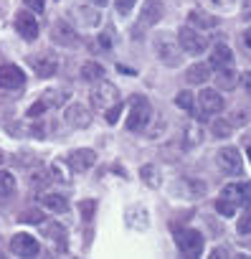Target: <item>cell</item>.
<instances>
[{"label": "cell", "instance_id": "cell-1", "mask_svg": "<svg viewBox=\"0 0 251 259\" xmlns=\"http://www.w3.org/2000/svg\"><path fill=\"white\" fill-rule=\"evenodd\" d=\"M153 49H155V56H158L165 66H180V61H183V49H180V44H178V36H173L170 31L155 33Z\"/></svg>", "mask_w": 251, "mask_h": 259}, {"label": "cell", "instance_id": "cell-2", "mask_svg": "<svg viewBox=\"0 0 251 259\" xmlns=\"http://www.w3.org/2000/svg\"><path fill=\"white\" fill-rule=\"evenodd\" d=\"M223 107H226V102L218 89H200L195 97V104H193V114L198 119H213L216 114L223 112Z\"/></svg>", "mask_w": 251, "mask_h": 259}, {"label": "cell", "instance_id": "cell-3", "mask_svg": "<svg viewBox=\"0 0 251 259\" xmlns=\"http://www.w3.org/2000/svg\"><path fill=\"white\" fill-rule=\"evenodd\" d=\"M150 117H153V107H150L147 97L137 94L130 102V112H127V119H124V127H127L130 133H140V130H145V124L150 122Z\"/></svg>", "mask_w": 251, "mask_h": 259}, {"label": "cell", "instance_id": "cell-4", "mask_svg": "<svg viewBox=\"0 0 251 259\" xmlns=\"http://www.w3.org/2000/svg\"><path fill=\"white\" fill-rule=\"evenodd\" d=\"M178 44H180V49H183L185 54H190V56H198V54H203V51L208 49V38H206L200 31L190 28V26H183V28L178 31Z\"/></svg>", "mask_w": 251, "mask_h": 259}, {"label": "cell", "instance_id": "cell-5", "mask_svg": "<svg viewBox=\"0 0 251 259\" xmlns=\"http://www.w3.org/2000/svg\"><path fill=\"white\" fill-rule=\"evenodd\" d=\"M175 244L185 256H198L203 251V234L198 229H178L175 231Z\"/></svg>", "mask_w": 251, "mask_h": 259}, {"label": "cell", "instance_id": "cell-6", "mask_svg": "<svg viewBox=\"0 0 251 259\" xmlns=\"http://www.w3.org/2000/svg\"><path fill=\"white\" fill-rule=\"evenodd\" d=\"M117 102H119V92H117V87H114L112 81L99 79L96 87H94V92H91V104H94L99 112H104L107 107H112V104H117Z\"/></svg>", "mask_w": 251, "mask_h": 259}, {"label": "cell", "instance_id": "cell-7", "mask_svg": "<svg viewBox=\"0 0 251 259\" xmlns=\"http://www.w3.org/2000/svg\"><path fill=\"white\" fill-rule=\"evenodd\" d=\"M216 163L226 176H241V170H243V160L236 148H221L216 153Z\"/></svg>", "mask_w": 251, "mask_h": 259}, {"label": "cell", "instance_id": "cell-8", "mask_svg": "<svg viewBox=\"0 0 251 259\" xmlns=\"http://www.w3.org/2000/svg\"><path fill=\"white\" fill-rule=\"evenodd\" d=\"M64 119L74 130H86L91 124V109L86 104H81V102H71L66 107V112H64Z\"/></svg>", "mask_w": 251, "mask_h": 259}, {"label": "cell", "instance_id": "cell-9", "mask_svg": "<svg viewBox=\"0 0 251 259\" xmlns=\"http://www.w3.org/2000/svg\"><path fill=\"white\" fill-rule=\"evenodd\" d=\"M26 84V74L21 66L16 64H3L0 66V89H8V92H16Z\"/></svg>", "mask_w": 251, "mask_h": 259}, {"label": "cell", "instance_id": "cell-10", "mask_svg": "<svg viewBox=\"0 0 251 259\" xmlns=\"http://www.w3.org/2000/svg\"><path fill=\"white\" fill-rule=\"evenodd\" d=\"M11 249L16 256H38L41 254V244L31 234H16L11 239Z\"/></svg>", "mask_w": 251, "mask_h": 259}, {"label": "cell", "instance_id": "cell-11", "mask_svg": "<svg viewBox=\"0 0 251 259\" xmlns=\"http://www.w3.org/2000/svg\"><path fill=\"white\" fill-rule=\"evenodd\" d=\"M28 64H31V69H33L38 76H43V79L56 76V71H59V59H56L54 54H36V56L28 59Z\"/></svg>", "mask_w": 251, "mask_h": 259}, {"label": "cell", "instance_id": "cell-12", "mask_svg": "<svg viewBox=\"0 0 251 259\" xmlns=\"http://www.w3.org/2000/svg\"><path fill=\"white\" fill-rule=\"evenodd\" d=\"M221 198L231 201L236 208H246V206L251 203V198H248V186H246V183H228V186H223Z\"/></svg>", "mask_w": 251, "mask_h": 259}, {"label": "cell", "instance_id": "cell-13", "mask_svg": "<svg viewBox=\"0 0 251 259\" xmlns=\"http://www.w3.org/2000/svg\"><path fill=\"white\" fill-rule=\"evenodd\" d=\"M16 31H18L26 41H36V38H38V21H36V16L21 11V13L16 16Z\"/></svg>", "mask_w": 251, "mask_h": 259}, {"label": "cell", "instance_id": "cell-14", "mask_svg": "<svg viewBox=\"0 0 251 259\" xmlns=\"http://www.w3.org/2000/svg\"><path fill=\"white\" fill-rule=\"evenodd\" d=\"M51 41L56 46H74L76 44V31L74 26H69L66 21H56L51 26Z\"/></svg>", "mask_w": 251, "mask_h": 259}, {"label": "cell", "instance_id": "cell-15", "mask_svg": "<svg viewBox=\"0 0 251 259\" xmlns=\"http://www.w3.org/2000/svg\"><path fill=\"white\" fill-rule=\"evenodd\" d=\"M94 163H96V153L89 150V148H79V150L69 153V165H71V170H76V173L89 170Z\"/></svg>", "mask_w": 251, "mask_h": 259}, {"label": "cell", "instance_id": "cell-16", "mask_svg": "<svg viewBox=\"0 0 251 259\" xmlns=\"http://www.w3.org/2000/svg\"><path fill=\"white\" fill-rule=\"evenodd\" d=\"M165 13V6L163 0H145L142 3V11H140V23L142 26H155Z\"/></svg>", "mask_w": 251, "mask_h": 259}, {"label": "cell", "instance_id": "cell-17", "mask_svg": "<svg viewBox=\"0 0 251 259\" xmlns=\"http://www.w3.org/2000/svg\"><path fill=\"white\" fill-rule=\"evenodd\" d=\"M211 69L221 71V69H233V51L226 44H216L211 51Z\"/></svg>", "mask_w": 251, "mask_h": 259}, {"label": "cell", "instance_id": "cell-18", "mask_svg": "<svg viewBox=\"0 0 251 259\" xmlns=\"http://www.w3.org/2000/svg\"><path fill=\"white\" fill-rule=\"evenodd\" d=\"M211 76H213V74H211V64H203V61L188 66V71H185V81H188V84H198V87H203Z\"/></svg>", "mask_w": 251, "mask_h": 259}, {"label": "cell", "instance_id": "cell-19", "mask_svg": "<svg viewBox=\"0 0 251 259\" xmlns=\"http://www.w3.org/2000/svg\"><path fill=\"white\" fill-rule=\"evenodd\" d=\"M188 26L203 33V31H208V28H216V26H218V18H216V16H208V13H203V11H193V13H188Z\"/></svg>", "mask_w": 251, "mask_h": 259}, {"label": "cell", "instance_id": "cell-20", "mask_svg": "<svg viewBox=\"0 0 251 259\" xmlns=\"http://www.w3.org/2000/svg\"><path fill=\"white\" fill-rule=\"evenodd\" d=\"M46 236H48V241L56 246V251H66V249H69L66 229H64L61 224H48V226H46Z\"/></svg>", "mask_w": 251, "mask_h": 259}, {"label": "cell", "instance_id": "cell-21", "mask_svg": "<svg viewBox=\"0 0 251 259\" xmlns=\"http://www.w3.org/2000/svg\"><path fill=\"white\" fill-rule=\"evenodd\" d=\"M41 206L54 211V213H66L69 211V201L64 196H59V193H43L41 196Z\"/></svg>", "mask_w": 251, "mask_h": 259}, {"label": "cell", "instance_id": "cell-22", "mask_svg": "<svg viewBox=\"0 0 251 259\" xmlns=\"http://www.w3.org/2000/svg\"><path fill=\"white\" fill-rule=\"evenodd\" d=\"M203 143V133H200V127L198 124H185V130H183V145L185 148H195V145H200Z\"/></svg>", "mask_w": 251, "mask_h": 259}, {"label": "cell", "instance_id": "cell-23", "mask_svg": "<svg viewBox=\"0 0 251 259\" xmlns=\"http://www.w3.org/2000/svg\"><path fill=\"white\" fill-rule=\"evenodd\" d=\"M81 79L84 81H99V79H104V66L102 64H96V61H86L84 66H81Z\"/></svg>", "mask_w": 251, "mask_h": 259}, {"label": "cell", "instance_id": "cell-24", "mask_svg": "<svg viewBox=\"0 0 251 259\" xmlns=\"http://www.w3.org/2000/svg\"><path fill=\"white\" fill-rule=\"evenodd\" d=\"M16 193V176L11 170H0V198H11Z\"/></svg>", "mask_w": 251, "mask_h": 259}, {"label": "cell", "instance_id": "cell-25", "mask_svg": "<svg viewBox=\"0 0 251 259\" xmlns=\"http://www.w3.org/2000/svg\"><path fill=\"white\" fill-rule=\"evenodd\" d=\"M51 181H54V176H51L46 168H38V170H33V173H31V188H36V191L46 188Z\"/></svg>", "mask_w": 251, "mask_h": 259}, {"label": "cell", "instance_id": "cell-26", "mask_svg": "<svg viewBox=\"0 0 251 259\" xmlns=\"http://www.w3.org/2000/svg\"><path fill=\"white\" fill-rule=\"evenodd\" d=\"M140 178H142V183H147L150 188H158V186H160V173H158L155 165H142V168H140Z\"/></svg>", "mask_w": 251, "mask_h": 259}, {"label": "cell", "instance_id": "cell-27", "mask_svg": "<svg viewBox=\"0 0 251 259\" xmlns=\"http://www.w3.org/2000/svg\"><path fill=\"white\" fill-rule=\"evenodd\" d=\"M213 135L216 138H221V140H226V138H231L233 135V124L228 122V119H213Z\"/></svg>", "mask_w": 251, "mask_h": 259}, {"label": "cell", "instance_id": "cell-28", "mask_svg": "<svg viewBox=\"0 0 251 259\" xmlns=\"http://www.w3.org/2000/svg\"><path fill=\"white\" fill-rule=\"evenodd\" d=\"M46 109H51V107H59L61 102H64V94L61 92H54V89H48V92H43V97L38 99Z\"/></svg>", "mask_w": 251, "mask_h": 259}, {"label": "cell", "instance_id": "cell-29", "mask_svg": "<svg viewBox=\"0 0 251 259\" xmlns=\"http://www.w3.org/2000/svg\"><path fill=\"white\" fill-rule=\"evenodd\" d=\"M175 104H178L180 109H185V112H193L195 94H193V92H178V97H175Z\"/></svg>", "mask_w": 251, "mask_h": 259}, {"label": "cell", "instance_id": "cell-30", "mask_svg": "<svg viewBox=\"0 0 251 259\" xmlns=\"http://www.w3.org/2000/svg\"><path fill=\"white\" fill-rule=\"evenodd\" d=\"M216 76H218V84H221L223 89H231V87L236 84V76H233V69H221V71H218Z\"/></svg>", "mask_w": 251, "mask_h": 259}, {"label": "cell", "instance_id": "cell-31", "mask_svg": "<svg viewBox=\"0 0 251 259\" xmlns=\"http://www.w3.org/2000/svg\"><path fill=\"white\" fill-rule=\"evenodd\" d=\"M216 211H218L221 216H233L238 208H236L231 201H226V198H218V201H216Z\"/></svg>", "mask_w": 251, "mask_h": 259}, {"label": "cell", "instance_id": "cell-32", "mask_svg": "<svg viewBox=\"0 0 251 259\" xmlns=\"http://www.w3.org/2000/svg\"><path fill=\"white\" fill-rule=\"evenodd\" d=\"M119 112H122V102H117V104L107 107V109H104V122H107V124H114V122H117V117H119Z\"/></svg>", "mask_w": 251, "mask_h": 259}, {"label": "cell", "instance_id": "cell-33", "mask_svg": "<svg viewBox=\"0 0 251 259\" xmlns=\"http://www.w3.org/2000/svg\"><path fill=\"white\" fill-rule=\"evenodd\" d=\"M79 211H81L84 221H91V216H94V211H96V201H81V203H79Z\"/></svg>", "mask_w": 251, "mask_h": 259}, {"label": "cell", "instance_id": "cell-34", "mask_svg": "<svg viewBox=\"0 0 251 259\" xmlns=\"http://www.w3.org/2000/svg\"><path fill=\"white\" fill-rule=\"evenodd\" d=\"M135 3H137V0H114V6H117V13H119V16H127V13L135 8Z\"/></svg>", "mask_w": 251, "mask_h": 259}, {"label": "cell", "instance_id": "cell-35", "mask_svg": "<svg viewBox=\"0 0 251 259\" xmlns=\"http://www.w3.org/2000/svg\"><path fill=\"white\" fill-rule=\"evenodd\" d=\"M21 221H28V224H41V221H43V213H41V211H26V213L21 216Z\"/></svg>", "mask_w": 251, "mask_h": 259}, {"label": "cell", "instance_id": "cell-36", "mask_svg": "<svg viewBox=\"0 0 251 259\" xmlns=\"http://www.w3.org/2000/svg\"><path fill=\"white\" fill-rule=\"evenodd\" d=\"M248 231H251V213L238 219V234H248Z\"/></svg>", "mask_w": 251, "mask_h": 259}, {"label": "cell", "instance_id": "cell-37", "mask_svg": "<svg viewBox=\"0 0 251 259\" xmlns=\"http://www.w3.org/2000/svg\"><path fill=\"white\" fill-rule=\"evenodd\" d=\"M23 3H26L31 11H36V13H43V8H46V0H23Z\"/></svg>", "mask_w": 251, "mask_h": 259}, {"label": "cell", "instance_id": "cell-38", "mask_svg": "<svg viewBox=\"0 0 251 259\" xmlns=\"http://www.w3.org/2000/svg\"><path fill=\"white\" fill-rule=\"evenodd\" d=\"M43 112H46V107H43L41 102H36V104H31V109H28V117H31V119H36V117H41Z\"/></svg>", "mask_w": 251, "mask_h": 259}, {"label": "cell", "instance_id": "cell-39", "mask_svg": "<svg viewBox=\"0 0 251 259\" xmlns=\"http://www.w3.org/2000/svg\"><path fill=\"white\" fill-rule=\"evenodd\" d=\"M233 122H238V124H243V122H248V114H246V112H236V117H233Z\"/></svg>", "mask_w": 251, "mask_h": 259}, {"label": "cell", "instance_id": "cell-40", "mask_svg": "<svg viewBox=\"0 0 251 259\" xmlns=\"http://www.w3.org/2000/svg\"><path fill=\"white\" fill-rule=\"evenodd\" d=\"M243 41H246V46H248V49H251V28H248V31H246V33H243Z\"/></svg>", "mask_w": 251, "mask_h": 259}, {"label": "cell", "instance_id": "cell-41", "mask_svg": "<svg viewBox=\"0 0 251 259\" xmlns=\"http://www.w3.org/2000/svg\"><path fill=\"white\" fill-rule=\"evenodd\" d=\"M91 3H94V6H96V8H104V6H107V3H109V0H91Z\"/></svg>", "mask_w": 251, "mask_h": 259}, {"label": "cell", "instance_id": "cell-42", "mask_svg": "<svg viewBox=\"0 0 251 259\" xmlns=\"http://www.w3.org/2000/svg\"><path fill=\"white\" fill-rule=\"evenodd\" d=\"M3 160H6V153H3V150H0V165H3Z\"/></svg>", "mask_w": 251, "mask_h": 259}, {"label": "cell", "instance_id": "cell-43", "mask_svg": "<svg viewBox=\"0 0 251 259\" xmlns=\"http://www.w3.org/2000/svg\"><path fill=\"white\" fill-rule=\"evenodd\" d=\"M246 186H248V198H251V183H246Z\"/></svg>", "mask_w": 251, "mask_h": 259}, {"label": "cell", "instance_id": "cell-44", "mask_svg": "<svg viewBox=\"0 0 251 259\" xmlns=\"http://www.w3.org/2000/svg\"><path fill=\"white\" fill-rule=\"evenodd\" d=\"M246 153H248V160H251V148H248V150H246Z\"/></svg>", "mask_w": 251, "mask_h": 259}]
</instances>
